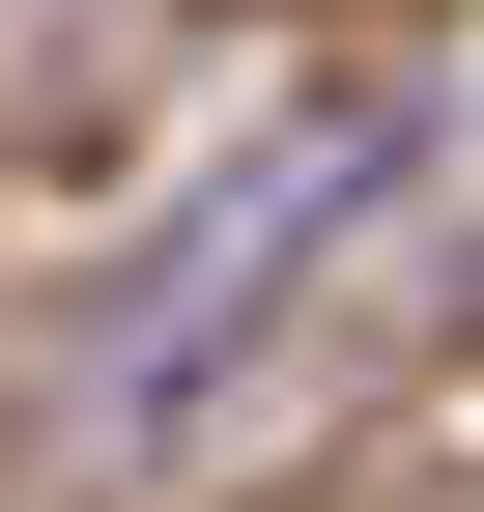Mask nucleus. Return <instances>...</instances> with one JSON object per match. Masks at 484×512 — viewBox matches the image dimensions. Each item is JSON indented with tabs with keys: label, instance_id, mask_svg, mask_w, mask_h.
<instances>
[{
	"label": "nucleus",
	"instance_id": "f257e3e1",
	"mask_svg": "<svg viewBox=\"0 0 484 512\" xmlns=\"http://www.w3.org/2000/svg\"><path fill=\"white\" fill-rule=\"evenodd\" d=\"M371 171H399L371 114H314L285 171H228V200H200V228L143 256V313H114V399H171V370H200V313H228V285H285V228H314V200H371Z\"/></svg>",
	"mask_w": 484,
	"mask_h": 512
}]
</instances>
